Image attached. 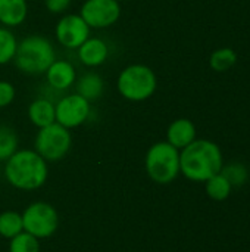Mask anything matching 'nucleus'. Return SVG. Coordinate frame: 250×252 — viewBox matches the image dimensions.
I'll list each match as a JSON object with an SVG mask.
<instances>
[{"label": "nucleus", "instance_id": "1", "mask_svg": "<svg viewBox=\"0 0 250 252\" xmlns=\"http://www.w3.org/2000/svg\"><path fill=\"white\" fill-rule=\"evenodd\" d=\"M222 170L220 146L206 139H196L180 152V173L193 182H206Z\"/></svg>", "mask_w": 250, "mask_h": 252}, {"label": "nucleus", "instance_id": "2", "mask_svg": "<svg viewBox=\"0 0 250 252\" xmlns=\"http://www.w3.org/2000/svg\"><path fill=\"white\" fill-rule=\"evenodd\" d=\"M4 176L16 189H38L46 183L49 176L47 161H44L35 151H16L6 162Z\"/></svg>", "mask_w": 250, "mask_h": 252}, {"label": "nucleus", "instance_id": "3", "mask_svg": "<svg viewBox=\"0 0 250 252\" xmlns=\"http://www.w3.org/2000/svg\"><path fill=\"white\" fill-rule=\"evenodd\" d=\"M15 65L25 74H43L56 61L52 43L43 35H29L24 38L15 53Z\"/></svg>", "mask_w": 250, "mask_h": 252}, {"label": "nucleus", "instance_id": "4", "mask_svg": "<svg viewBox=\"0 0 250 252\" xmlns=\"http://www.w3.org/2000/svg\"><path fill=\"white\" fill-rule=\"evenodd\" d=\"M146 171L159 185H168L180 174V152L168 142H158L146 154Z\"/></svg>", "mask_w": 250, "mask_h": 252}, {"label": "nucleus", "instance_id": "5", "mask_svg": "<svg viewBox=\"0 0 250 252\" xmlns=\"http://www.w3.org/2000/svg\"><path fill=\"white\" fill-rule=\"evenodd\" d=\"M158 80L155 72L141 63L127 66L118 77L119 93L133 102H141L155 94Z\"/></svg>", "mask_w": 250, "mask_h": 252}, {"label": "nucleus", "instance_id": "6", "mask_svg": "<svg viewBox=\"0 0 250 252\" xmlns=\"http://www.w3.org/2000/svg\"><path fill=\"white\" fill-rule=\"evenodd\" d=\"M35 152L44 161H59L62 159L71 149L72 136L68 128L63 126L53 123L47 127L40 128L35 137Z\"/></svg>", "mask_w": 250, "mask_h": 252}, {"label": "nucleus", "instance_id": "7", "mask_svg": "<svg viewBox=\"0 0 250 252\" xmlns=\"http://www.w3.org/2000/svg\"><path fill=\"white\" fill-rule=\"evenodd\" d=\"M24 230L37 239L52 236L59 227L57 211L46 202H34L22 214Z\"/></svg>", "mask_w": 250, "mask_h": 252}, {"label": "nucleus", "instance_id": "8", "mask_svg": "<svg viewBox=\"0 0 250 252\" xmlns=\"http://www.w3.org/2000/svg\"><path fill=\"white\" fill-rule=\"evenodd\" d=\"M56 123L65 128H75L81 126L90 115V102L81 94H68L55 105Z\"/></svg>", "mask_w": 250, "mask_h": 252}, {"label": "nucleus", "instance_id": "9", "mask_svg": "<svg viewBox=\"0 0 250 252\" xmlns=\"http://www.w3.org/2000/svg\"><path fill=\"white\" fill-rule=\"evenodd\" d=\"M80 15L90 28H106L119 19L121 6L116 0H85Z\"/></svg>", "mask_w": 250, "mask_h": 252}, {"label": "nucleus", "instance_id": "10", "mask_svg": "<svg viewBox=\"0 0 250 252\" xmlns=\"http://www.w3.org/2000/svg\"><path fill=\"white\" fill-rule=\"evenodd\" d=\"M90 35V27L81 15H66L56 25L57 41L68 49H78Z\"/></svg>", "mask_w": 250, "mask_h": 252}, {"label": "nucleus", "instance_id": "11", "mask_svg": "<svg viewBox=\"0 0 250 252\" xmlns=\"http://www.w3.org/2000/svg\"><path fill=\"white\" fill-rule=\"evenodd\" d=\"M196 140V127L187 118H178L172 121L167 130V142L174 148L184 149Z\"/></svg>", "mask_w": 250, "mask_h": 252}, {"label": "nucleus", "instance_id": "12", "mask_svg": "<svg viewBox=\"0 0 250 252\" xmlns=\"http://www.w3.org/2000/svg\"><path fill=\"white\" fill-rule=\"evenodd\" d=\"M49 84L56 90H66L75 83V69L68 61H55L46 71Z\"/></svg>", "mask_w": 250, "mask_h": 252}, {"label": "nucleus", "instance_id": "13", "mask_svg": "<svg viewBox=\"0 0 250 252\" xmlns=\"http://www.w3.org/2000/svg\"><path fill=\"white\" fill-rule=\"evenodd\" d=\"M108 44L100 38H87L78 47V58L85 66H99L108 59Z\"/></svg>", "mask_w": 250, "mask_h": 252}, {"label": "nucleus", "instance_id": "14", "mask_svg": "<svg viewBox=\"0 0 250 252\" xmlns=\"http://www.w3.org/2000/svg\"><path fill=\"white\" fill-rule=\"evenodd\" d=\"M27 0H0V22L6 27H16L27 18Z\"/></svg>", "mask_w": 250, "mask_h": 252}, {"label": "nucleus", "instance_id": "15", "mask_svg": "<svg viewBox=\"0 0 250 252\" xmlns=\"http://www.w3.org/2000/svg\"><path fill=\"white\" fill-rule=\"evenodd\" d=\"M28 117L35 127H38V128L47 127L50 124L56 123L55 105L47 99H37L29 105Z\"/></svg>", "mask_w": 250, "mask_h": 252}, {"label": "nucleus", "instance_id": "16", "mask_svg": "<svg viewBox=\"0 0 250 252\" xmlns=\"http://www.w3.org/2000/svg\"><path fill=\"white\" fill-rule=\"evenodd\" d=\"M77 93L81 94L88 102L90 100H96L103 93V80L100 78L99 74L87 72V74H84L78 80V83H77Z\"/></svg>", "mask_w": 250, "mask_h": 252}, {"label": "nucleus", "instance_id": "17", "mask_svg": "<svg viewBox=\"0 0 250 252\" xmlns=\"http://www.w3.org/2000/svg\"><path fill=\"white\" fill-rule=\"evenodd\" d=\"M205 183H206V193L214 201H225L233 190L231 183L222 173L212 176Z\"/></svg>", "mask_w": 250, "mask_h": 252}, {"label": "nucleus", "instance_id": "18", "mask_svg": "<svg viewBox=\"0 0 250 252\" xmlns=\"http://www.w3.org/2000/svg\"><path fill=\"white\" fill-rule=\"evenodd\" d=\"M236 62H237V53L231 47L217 49L209 58V65L217 72H225L231 69L236 65Z\"/></svg>", "mask_w": 250, "mask_h": 252}, {"label": "nucleus", "instance_id": "19", "mask_svg": "<svg viewBox=\"0 0 250 252\" xmlns=\"http://www.w3.org/2000/svg\"><path fill=\"white\" fill-rule=\"evenodd\" d=\"M24 232L22 216L15 211H6L0 214V235L6 239H12Z\"/></svg>", "mask_w": 250, "mask_h": 252}, {"label": "nucleus", "instance_id": "20", "mask_svg": "<svg viewBox=\"0 0 250 252\" xmlns=\"http://www.w3.org/2000/svg\"><path fill=\"white\" fill-rule=\"evenodd\" d=\"M18 148V137L13 128L0 126V161H7Z\"/></svg>", "mask_w": 250, "mask_h": 252}, {"label": "nucleus", "instance_id": "21", "mask_svg": "<svg viewBox=\"0 0 250 252\" xmlns=\"http://www.w3.org/2000/svg\"><path fill=\"white\" fill-rule=\"evenodd\" d=\"M16 47L18 41L15 35L6 28H0V65H4L15 58Z\"/></svg>", "mask_w": 250, "mask_h": 252}, {"label": "nucleus", "instance_id": "22", "mask_svg": "<svg viewBox=\"0 0 250 252\" xmlns=\"http://www.w3.org/2000/svg\"><path fill=\"white\" fill-rule=\"evenodd\" d=\"M9 252H40L38 239L27 232H21L10 239Z\"/></svg>", "mask_w": 250, "mask_h": 252}, {"label": "nucleus", "instance_id": "23", "mask_svg": "<svg viewBox=\"0 0 250 252\" xmlns=\"http://www.w3.org/2000/svg\"><path fill=\"white\" fill-rule=\"evenodd\" d=\"M221 173L228 179V182L231 183V186L234 185H243L248 179V171L243 165H239V164H234L231 167H227L221 170Z\"/></svg>", "mask_w": 250, "mask_h": 252}, {"label": "nucleus", "instance_id": "24", "mask_svg": "<svg viewBox=\"0 0 250 252\" xmlns=\"http://www.w3.org/2000/svg\"><path fill=\"white\" fill-rule=\"evenodd\" d=\"M15 99V87L9 81H0V108L9 106Z\"/></svg>", "mask_w": 250, "mask_h": 252}, {"label": "nucleus", "instance_id": "25", "mask_svg": "<svg viewBox=\"0 0 250 252\" xmlns=\"http://www.w3.org/2000/svg\"><path fill=\"white\" fill-rule=\"evenodd\" d=\"M44 4H46L49 12H52V13H62V12H65L69 7L71 0H44Z\"/></svg>", "mask_w": 250, "mask_h": 252}, {"label": "nucleus", "instance_id": "26", "mask_svg": "<svg viewBox=\"0 0 250 252\" xmlns=\"http://www.w3.org/2000/svg\"><path fill=\"white\" fill-rule=\"evenodd\" d=\"M116 1H122V0H116Z\"/></svg>", "mask_w": 250, "mask_h": 252}]
</instances>
